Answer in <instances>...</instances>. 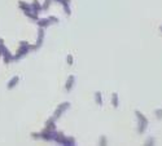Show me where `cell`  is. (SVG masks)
I'll use <instances>...</instances> for the list:
<instances>
[{"label":"cell","mask_w":162,"mask_h":146,"mask_svg":"<svg viewBox=\"0 0 162 146\" xmlns=\"http://www.w3.org/2000/svg\"><path fill=\"white\" fill-rule=\"evenodd\" d=\"M30 49H36V47L35 45H30V44H27L26 41H19V48H18L16 56H13V61H18L19 58L25 57Z\"/></svg>","instance_id":"cell-1"},{"label":"cell","mask_w":162,"mask_h":146,"mask_svg":"<svg viewBox=\"0 0 162 146\" xmlns=\"http://www.w3.org/2000/svg\"><path fill=\"white\" fill-rule=\"evenodd\" d=\"M0 48H2V58H3L4 63H10L13 61V56L10 54V52L8 51V48L4 45V44H2Z\"/></svg>","instance_id":"cell-2"},{"label":"cell","mask_w":162,"mask_h":146,"mask_svg":"<svg viewBox=\"0 0 162 146\" xmlns=\"http://www.w3.org/2000/svg\"><path fill=\"white\" fill-rule=\"evenodd\" d=\"M69 107V104L68 102H65V104H62V105H60L58 107H57V110H56V113H55V116H53V119H57L65 110H66Z\"/></svg>","instance_id":"cell-3"},{"label":"cell","mask_w":162,"mask_h":146,"mask_svg":"<svg viewBox=\"0 0 162 146\" xmlns=\"http://www.w3.org/2000/svg\"><path fill=\"white\" fill-rule=\"evenodd\" d=\"M19 82V78L18 76H13L12 79H10L9 82H8V84H7V88L8 89H13L16 85H17V83Z\"/></svg>","instance_id":"cell-4"},{"label":"cell","mask_w":162,"mask_h":146,"mask_svg":"<svg viewBox=\"0 0 162 146\" xmlns=\"http://www.w3.org/2000/svg\"><path fill=\"white\" fill-rule=\"evenodd\" d=\"M43 36H44V31H43V29L40 27L39 29V35H38V43H36V48H39L42 45V43H43Z\"/></svg>","instance_id":"cell-5"},{"label":"cell","mask_w":162,"mask_h":146,"mask_svg":"<svg viewBox=\"0 0 162 146\" xmlns=\"http://www.w3.org/2000/svg\"><path fill=\"white\" fill-rule=\"evenodd\" d=\"M73 84H74V76H69L68 83H66V89H68V91H70V89H71Z\"/></svg>","instance_id":"cell-6"},{"label":"cell","mask_w":162,"mask_h":146,"mask_svg":"<svg viewBox=\"0 0 162 146\" xmlns=\"http://www.w3.org/2000/svg\"><path fill=\"white\" fill-rule=\"evenodd\" d=\"M68 63H69V65L73 63V57H71V56H69V57H68Z\"/></svg>","instance_id":"cell-7"}]
</instances>
